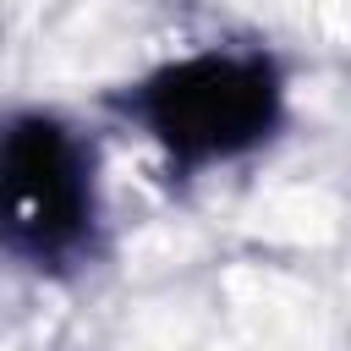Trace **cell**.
I'll use <instances>...</instances> for the list:
<instances>
[{"label":"cell","mask_w":351,"mask_h":351,"mask_svg":"<svg viewBox=\"0 0 351 351\" xmlns=\"http://www.w3.org/2000/svg\"><path fill=\"white\" fill-rule=\"evenodd\" d=\"M5 197H11V236L55 252L82 225V181L66 137L44 121L16 126L5 148Z\"/></svg>","instance_id":"7a4b0ae2"},{"label":"cell","mask_w":351,"mask_h":351,"mask_svg":"<svg viewBox=\"0 0 351 351\" xmlns=\"http://www.w3.org/2000/svg\"><path fill=\"white\" fill-rule=\"evenodd\" d=\"M274 88L252 60H192L148 88V115L176 154H225L269 126Z\"/></svg>","instance_id":"6da1fadb"}]
</instances>
